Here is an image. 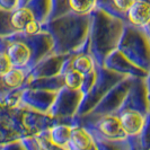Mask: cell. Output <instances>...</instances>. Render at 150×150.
<instances>
[{"mask_svg":"<svg viewBox=\"0 0 150 150\" xmlns=\"http://www.w3.org/2000/svg\"><path fill=\"white\" fill-rule=\"evenodd\" d=\"M128 21L139 28L148 27L150 21L149 0H135L133 5L125 13Z\"/></svg>","mask_w":150,"mask_h":150,"instance_id":"1","label":"cell"},{"mask_svg":"<svg viewBox=\"0 0 150 150\" xmlns=\"http://www.w3.org/2000/svg\"><path fill=\"white\" fill-rule=\"evenodd\" d=\"M121 127L127 135H138L141 133L146 124V117L134 111H125L119 117Z\"/></svg>","mask_w":150,"mask_h":150,"instance_id":"2","label":"cell"},{"mask_svg":"<svg viewBox=\"0 0 150 150\" xmlns=\"http://www.w3.org/2000/svg\"><path fill=\"white\" fill-rule=\"evenodd\" d=\"M7 55L11 61L14 67H21L27 64V62L30 59V50L27 45L24 42H13L11 44L8 46Z\"/></svg>","mask_w":150,"mask_h":150,"instance_id":"3","label":"cell"},{"mask_svg":"<svg viewBox=\"0 0 150 150\" xmlns=\"http://www.w3.org/2000/svg\"><path fill=\"white\" fill-rule=\"evenodd\" d=\"M9 23L11 27L17 32H23L25 26L33 19H35V15L32 9L27 6H19L15 10L9 14Z\"/></svg>","mask_w":150,"mask_h":150,"instance_id":"4","label":"cell"},{"mask_svg":"<svg viewBox=\"0 0 150 150\" xmlns=\"http://www.w3.org/2000/svg\"><path fill=\"white\" fill-rule=\"evenodd\" d=\"M99 131L103 134L110 138V139H115V140H121L125 138L127 134L124 133L123 129L121 127V123L119 117L115 116H106L99 123Z\"/></svg>","mask_w":150,"mask_h":150,"instance_id":"5","label":"cell"},{"mask_svg":"<svg viewBox=\"0 0 150 150\" xmlns=\"http://www.w3.org/2000/svg\"><path fill=\"white\" fill-rule=\"evenodd\" d=\"M69 9L76 15H89L97 8L98 0H67Z\"/></svg>","mask_w":150,"mask_h":150,"instance_id":"6","label":"cell"},{"mask_svg":"<svg viewBox=\"0 0 150 150\" xmlns=\"http://www.w3.org/2000/svg\"><path fill=\"white\" fill-rule=\"evenodd\" d=\"M25 77H26V74H25L24 68L14 67L13 69H10L4 77H1V79L7 87L18 88L23 85L24 80H25Z\"/></svg>","mask_w":150,"mask_h":150,"instance_id":"7","label":"cell"},{"mask_svg":"<svg viewBox=\"0 0 150 150\" xmlns=\"http://www.w3.org/2000/svg\"><path fill=\"white\" fill-rule=\"evenodd\" d=\"M72 142L78 150H88L93 144V139L86 131L78 129L72 133Z\"/></svg>","mask_w":150,"mask_h":150,"instance_id":"8","label":"cell"},{"mask_svg":"<svg viewBox=\"0 0 150 150\" xmlns=\"http://www.w3.org/2000/svg\"><path fill=\"white\" fill-rule=\"evenodd\" d=\"M94 67H95L94 60L90 58L89 55H80L74 61L72 69L77 70L81 75L86 76L94 71Z\"/></svg>","mask_w":150,"mask_h":150,"instance_id":"9","label":"cell"},{"mask_svg":"<svg viewBox=\"0 0 150 150\" xmlns=\"http://www.w3.org/2000/svg\"><path fill=\"white\" fill-rule=\"evenodd\" d=\"M85 80V76L81 75L80 72H78L75 69H70L67 72V75L64 76V83L70 89L77 90L81 87Z\"/></svg>","mask_w":150,"mask_h":150,"instance_id":"10","label":"cell"},{"mask_svg":"<svg viewBox=\"0 0 150 150\" xmlns=\"http://www.w3.org/2000/svg\"><path fill=\"white\" fill-rule=\"evenodd\" d=\"M135 0H108V2L111 4L112 6L116 11H119L121 14L125 15V13L128 11V9L134 2Z\"/></svg>","mask_w":150,"mask_h":150,"instance_id":"11","label":"cell"},{"mask_svg":"<svg viewBox=\"0 0 150 150\" xmlns=\"http://www.w3.org/2000/svg\"><path fill=\"white\" fill-rule=\"evenodd\" d=\"M14 66L9 59L6 52H0V78L7 74L10 69H13Z\"/></svg>","mask_w":150,"mask_h":150,"instance_id":"12","label":"cell"},{"mask_svg":"<svg viewBox=\"0 0 150 150\" xmlns=\"http://www.w3.org/2000/svg\"><path fill=\"white\" fill-rule=\"evenodd\" d=\"M41 30H42V24H41V21H38V19H33V21H30L26 26H25V28H24V33H26L27 35H36L38 33H41Z\"/></svg>","mask_w":150,"mask_h":150,"instance_id":"13","label":"cell"},{"mask_svg":"<svg viewBox=\"0 0 150 150\" xmlns=\"http://www.w3.org/2000/svg\"><path fill=\"white\" fill-rule=\"evenodd\" d=\"M19 6H22L21 0H0V9L8 13H11Z\"/></svg>","mask_w":150,"mask_h":150,"instance_id":"14","label":"cell"}]
</instances>
